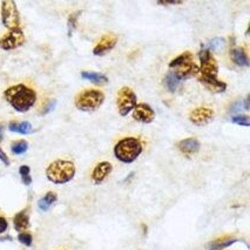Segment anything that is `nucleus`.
Wrapping results in <instances>:
<instances>
[{"instance_id":"nucleus-4","label":"nucleus","mask_w":250,"mask_h":250,"mask_svg":"<svg viewBox=\"0 0 250 250\" xmlns=\"http://www.w3.org/2000/svg\"><path fill=\"white\" fill-rule=\"evenodd\" d=\"M104 101V94L100 89L86 88L79 92L75 97L74 104L81 112L92 113L100 108Z\"/></svg>"},{"instance_id":"nucleus-7","label":"nucleus","mask_w":250,"mask_h":250,"mask_svg":"<svg viewBox=\"0 0 250 250\" xmlns=\"http://www.w3.org/2000/svg\"><path fill=\"white\" fill-rule=\"evenodd\" d=\"M199 59L201 66L199 67V74L197 75H203V77H217V73H219V65H217V61L213 57L210 51L202 47L201 51L199 52Z\"/></svg>"},{"instance_id":"nucleus-20","label":"nucleus","mask_w":250,"mask_h":250,"mask_svg":"<svg viewBox=\"0 0 250 250\" xmlns=\"http://www.w3.org/2000/svg\"><path fill=\"white\" fill-rule=\"evenodd\" d=\"M8 129L13 133H19V134H30L32 130H33V128H32V125L28 121L10 122V125H8Z\"/></svg>"},{"instance_id":"nucleus-14","label":"nucleus","mask_w":250,"mask_h":250,"mask_svg":"<svg viewBox=\"0 0 250 250\" xmlns=\"http://www.w3.org/2000/svg\"><path fill=\"white\" fill-rule=\"evenodd\" d=\"M14 229L19 232H24L30 228V209L25 208L17 213L13 217Z\"/></svg>"},{"instance_id":"nucleus-29","label":"nucleus","mask_w":250,"mask_h":250,"mask_svg":"<svg viewBox=\"0 0 250 250\" xmlns=\"http://www.w3.org/2000/svg\"><path fill=\"white\" fill-rule=\"evenodd\" d=\"M55 104H57V101H55V100H49L47 104H45V106H43L42 109V115L43 114H48L49 112H52V110L54 109Z\"/></svg>"},{"instance_id":"nucleus-23","label":"nucleus","mask_w":250,"mask_h":250,"mask_svg":"<svg viewBox=\"0 0 250 250\" xmlns=\"http://www.w3.org/2000/svg\"><path fill=\"white\" fill-rule=\"evenodd\" d=\"M27 149L28 144L27 141L25 140H17L11 144V150H12V153L16 154V155H21V154L27 152Z\"/></svg>"},{"instance_id":"nucleus-12","label":"nucleus","mask_w":250,"mask_h":250,"mask_svg":"<svg viewBox=\"0 0 250 250\" xmlns=\"http://www.w3.org/2000/svg\"><path fill=\"white\" fill-rule=\"evenodd\" d=\"M113 170V165L108 161H103L99 162L95 166L94 169L92 171V180L95 185H101L104 180L108 177V175L112 173Z\"/></svg>"},{"instance_id":"nucleus-25","label":"nucleus","mask_w":250,"mask_h":250,"mask_svg":"<svg viewBox=\"0 0 250 250\" xmlns=\"http://www.w3.org/2000/svg\"><path fill=\"white\" fill-rule=\"evenodd\" d=\"M81 14V11H77V12H73L72 14H69L68 17V21H67V26H68V36H72V32L75 30L77 27V22H78V18Z\"/></svg>"},{"instance_id":"nucleus-17","label":"nucleus","mask_w":250,"mask_h":250,"mask_svg":"<svg viewBox=\"0 0 250 250\" xmlns=\"http://www.w3.org/2000/svg\"><path fill=\"white\" fill-rule=\"evenodd\" d=\"M81 77H83L85 80L91 81V83H93L94 85H98V86L106 85V83H108V81H109L108 78H107L106 75L98 73V72L83 71V72H81Z\"/></svg>"},{"instance_id":"nucleus-16","label":"nucleus","mask_w":250,"mask_h":250,"mask_svg":"<svg viewBox=\"0 0 250 250\" xmlns=\"http://www.w3.org/2000/svg\"><path fill=\"white\" fill-rule=\"evenodd\" d=\"M177 148L186 155H194L200 150V142L195 138L183 139L177 144Z\"/></svg>"},{"instance_id":"nucleus-32","label":"nucleus","mask_w":250,"mask_h":250,"mask_svg":"<svg viewBox=\"0 0 250 250\" xmlns=\"http://www.w3.org/2000/svg\"><path fill=\"white\" fill-rule=\"evenodd\" d=\"M242 104H243V108L246 110H249V99L246 98V100H244Z\"/></svg>"},{"instance_id":"nucleus-15","label":"nucleus","mask_w":250,"mask_h":250,"mask_svg":"<svg viewBox=\"0 0 250 250\" xmlns=\"http://www.w3.org/2000/svg\"><path fill=\"white\" fill-rule=\"evenodd\" d=\"M238 238L231 235H226V236L215 238V240L210 241L207 246H206V250H225L228 247L232 246L234 243H236Z\"/></svg>"},{"instance_id":"nucleus-5","label":"nucleus","mask_w":250,"mask_h":250,"mask_svg":"<svg viewBox=\"0 0 250 250\" xmlns=\"http://www.w3.org/2000/svg\"><path fill=\"white\" fill-rule=\"evenodd\" d=\"M138 104V98L135 92L130 87H122L116 94V106H118L119 114L121 116L128 115L135 106Z\"/></svg>"},{"instance_id":"nucleus-6","label":"nucleus","mask_w":250,"mask_h":250,"mask_svg":"<svg viewBox=\"0 0 250 250\" xmlns=\"http://www.w3.org/2000/svg\"><path fill=\"white\" fill-rule=\"evenodd\" d=\"M1 22L8 31L20 28V14L17 4L12 0L1 2Z\"/></svg>"},{"instance_id":"nucleus-27","label":"nucleus","mask_w":250,"mask_h":250,"mask_svg":"<svg viewBox=\"0 0 250 250\" xmlns=\"http://www.w3.org/2000/svg\"><path fill=\"white\" fill-rule=\"evenodd\" d=\"M18 241L21 244H24L26 247H31L32 243H33V236H32L31 232L24 231V232H19L18 235Z\"/></svg>"},{"instance_id":"nucleus-28","label":"nucleus","mask_w":250,"mask_h":250,"mask_svg":"<svg viewBox=\"0 0 250 250\" xmlns=\"http://www.w3.org/2000/svg\"><path fill=\"white\" fill-rule=\"evenodd\" d=\"M231 121L241 126H250V119L248 115H235L231 118Z\"/></svg>"},{"instance_id":"nucleus-11","label":"nucleus","mask_w":250,"mask_h":250,"mask_svg":"<svg viewBox=\"0 0 250 250\" xmlns=\"http://www.w3.org/2000/svg\"><path fill=\"white\" fill-rule=\"evenodd\" d=\"M116 42H118V37L114 36V34H106L95 45L94 49H93V54L101 57V55L106 54L107 52L112 51L115 47Z\"/></svg>"},{"instance_id":"nucleus-31","label":"nucleus","mask_w":250,"mask_h":250,"mask_svg":"<svg viewBox=\"0 0 250 250\" xmlns=\"http://www.w3.org/2000/svg\"><path fill=\"white\" fill-rule=\"evenodd\" d=\"M0 161L2 162L5 166H10V159H8L7 154L0 148Z\"/></svg>"},{"instance_id":"nucleus-19","label":"nucleus","mask_w":250,"mask_h":250,"mask_svg":"<svg viewBox=\"0 0 250 250\" xmlns=\"http://www.w3.org/2000/svg\"><path fill=\"white\" fill-rule=\"evenodd\" d=\"M57 200H58L57 193H54V191H47V193H46L45 195L38 201V207H39V209L42 211H47L48 209L51 208L55 202H57Z\"/></svg>"},{"instance_id":"nucleus-18","label":"nucleus","mask_w":250,"mask_h":250,"mask_svg":"<svg viewBox=\"0 0 250 250\" xmlns=\"http://www.w3.org/2000/svg\"><path fill=\"white\" fill-rule=\"evenodd\" d=\"M230 55L234 63H236L240 67H248L249 66L248 55H247L243 48H232Z\"/></svg>"},{"instance_id":"nucleus-1","label":"nucleus","mask_w":250,"mask_h":250,"mask_svg":"<svg viewBox=\"0 0 250 250\" xmlns=\"http://www.w3.org/2000/svg\"><path fill=\"white\" fill-rule=\"evenodd\" d=\"M5 100L14 110L19 113L28 112L37 103V92L25 83H18L5 89Z\"/></svg>"},{"instance_id":"nucleus-24","label":"nucleus","mask_w":250,"mask_h":250,"mask_svg":"<svg viewBox=\"0 0 250 250\" xmlns=\"http://www.w3.org/2000/svg\"><path fill=\"white\" fill-rule=\"evenodd\" d=\"M19 174L21 177V182L25 186H31L32 185V176H31V168L28 166L22 165L19 168Z\"/></svg>"},{"instance_id":"nucleus-30","label":"nucleus","mask_w":250,"mask_h":250,"mask_svg":"<svg viewBox=\"0 0 250 250\" xmlns=\"http://www.w3.org/2000/svg\"><path fill=\"white\" fill-rule=\"evenodd\" d=\"M8 229V222L4 216H0V235L4 234Z\"/></svg>"},{"instance_id":"nucleus-22","label":"nucleus","mask_w":250,"mask_h":250,"mask_svg":"<svg viewBox=\"0 0 250 250\" xmlns=\"http://www.w3.org/2000/svg\"><path fill=\"white\" fill-rule=\"evenodd\" d=\"M193 60V54L190 53V52H185V53H181L180 55H177V57L174 58L173 60L169 62V67L171 69L174 68H177L180 67V66L185 65V63L189 62V61Z\"/></svg>"},{"instance_id":"nucleus-9","label":"nucleus","mask_w":250,"mask_h":250,"mask_svg":"<svg viewBox=\"0 0 250 250\" xmlns=\"http://www.w3.org/2000/svg\"><path fill=\"white\" fill-rule=\"evenodd\" d=\"M155 110L148 104H138L133 109V119L141 124H152L155 120Z\"/></svg>"},{"instance_id":"nucleus-8","label":"nucleus","mask_w":250,"mask_h":250,"mask_svg":"<svg viewBox=\"0 0 250 250\" xmlns=\"http://www.w3.org/2000/svg\"><path fill=\"white\" fill-rule=\"evenodd\" d=\"M26 42V37L21 28L8 31L0 38V49L2 51H12L22 46Z\"/></svg>"},{"instance_id":"nucleus-33","label":"nucleus","mask_w":250,"mask_h":250,"mask_svg":"<svg viewBox=\"0 0 250 250\" xmlns=\"http://www.w3.org/2000/svg\"><path fill=\"white\" fill-rule=\"evenodd\" d=\"M2 139H4V127L0 125V142L2 141Z\"/></svg>"},{"instance_id":"nucleus-13","label":"nucleus","mask_w":250,"mask_h":250,"mask_svg":"<svg viewBox=\"0 0 250 250\" xmlns=\"http://www.w3.org/2000/svg\"><path fill=\"white\" fill-rule=\"evenodd\" d=\"M197 79L202 83L208 91L213 93H223L226 92L227 85L226 83L217 79V77H203V75H197Z\"/></svg>"},{"instance_id":"nucleus-2","label":"nucleus","mask_w":250,"mask_h":250,"mask_svg":"<svg viewBox=\"0 0 250 250\" xmlns=\"http://www.w3.org/2000/svg\"><path fill=\"white\" fill-rule=\"evenodd\" d=\"M77 168L74 162L69 160L58 159L51 162L46 168V177L55 185H65L74 179Z\"/></svg>"},{"instance_id":"nucleus-21","label":"nucleus","mask_w":250,"mask_h":250,"mask_svg":"<svg viewBox=\"0 0 250 250\" xmlns=\"http://www.w3.org/2000/svg\"><path fill=\"white\" fill-rule=\"evenodd\" d=\"M181 83L182 80H180L173 72H169V73L165 77V86L167 87V89L170 93L177 92V89L181 87Z\"/></svg>"},{"instance_id":"nucleus-10","label":"nucleus","mask_w":250,"mask_h":250,"mask_svg":"<svg viewBox=\"0 0 250 250\" xmlns=\"http://www.w3.org/2000/svg\"><path fill=\"white\" fill-rule=\"evenodd\" d=\"M214 119V110L208 107H197L189 114V120L195 126H206Z\"/></svg>"},{"instance_id":"nucleus-3","label":"nucleus","mask_w":250,"mask_h":250,"mask_svg":"<svg viewBox=\"0 0 250 250\" xmlns=\"http://www.w3.org/2000/svg\"><path fill=\"white\" fill-rule=\"evenodd\" d=\"M144 147L141 141L136 138H125L116 142L114 147L115 158L122 164H132L141 155Z\"/></svg>"},{"instance_id":"nucleus-26","label":"nucleus","mask_w":250,"mask_h":250,"mask_svg":"<svg viewBox=\"0 0 250 250\" xmlns=\"http://www.w3.org/2000/svg\"><path fill=\"white\" fill-rule=\"evenodd\" d=\"M223 46H225V40L222 39V38H215V39L210 40V42H208L207 48L208 51H219V49L223 48Z\"/></svg>"}]
</instances>
